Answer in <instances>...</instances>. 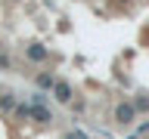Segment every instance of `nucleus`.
Wrapping results in <instances>:
<instances>
[{
  "instance_id": "obj_1",
  "label": "nucleus",
  "mask_w": 149,
  "mask_h": 139,
  "mask_svg": "<svg viewBox=\"0 0 149 139\" xmlns=\"http://www.w3.org/2000/svg\"><path fill=\"white\" fill-rule=\"evenodd\" d=\"M137 120V108H134V102H118L115 105V124H121V127H130Z\"/></svg>"
},
{
  "instance_id": "obj_2",
  "label": "nucleus",
  "mask_w": 149,
  "mask_h": 139,
  "mask_svg": "<svg viewBox=\"0 0 149 139\" xmlns=\"http://www.w3.org/2000/svg\"><path fill=\"white\" fill-rule=\"evenodd\" d=\"M53 96H56V102H59V105H72V102H74L72 83L62 81V77H56V83H53Z\"/></svg>"
},
{
  "instance_id": "obj_4",
  "label": "nucleus",
  "mask_w": 149,
  "mask_h": 139,
  "mask_svg": "<svg viewBox=\"0 0 149 139\" xmlns=\"http://www.w3.org/2000/svg\"><path fill=\"white\" fill-rule=\"evenodd\" d=\"M28 118L34 120V124H50V120H53V114H50V108H47V105H28Z\"/></svg>"
},
{
  "instance_id": "obj_3",
  "label": "nucleus",
  "mask_w": 149,
  "mask_h": 139,
  "mask_svg": "<svg viewBox=\"0 0 149 139\" xmlns=\"http://www.w3.org/2000/svg\"><path fill=\"white\" fill-rule=\"evenodd\" d=\"M25 59L40 65V62H47V59H50V50H47L44 43H28V46H25Z\"/></svg>"
},
{
  "instance_id": "obj_7",
  "label": "nucleus",
  "mask_w": 149,
  "mask_h": 139,
  "mask_svg": "<svg viewBox=\"0 0 149 139\" xmlns=\"http://www.w3.org/2000/svg\"><path fill=\"white\" fill-rule=\"evenodd\" d=\"M134 108L137 111H149V96H137V99H134Z\"/></svg>"
},
{
  "instance_id": "obj_8",
  "label": "nucleus",
  "mask_w": 149,
  "mask_h": 139,
  "mask_svg": "<svg viewBox=\"0 0 149 139\" xmlns=\"http://www.w3.org/2000/svg\"><path fill=\"white\" fill-rule=\"evenodd\" d=\"M0 71H13V59H9V53H0Z\"/></svg>"
},
{
  "instance_id": "obj_6",
  "label": "nucleus",
  "mask_w": 149,
  "mask_h": 139,
  "mask_svg": "<svg viewBox=\"0 0 149 139\" xmlns=\"http://www.w3.org/2000/svg\"><path fill=\"white\" fill-rule=\"evenodd\" d=\"M0 111H16V93H0Z\"/></svg>"
},
{
  "instance_id": "obj_11",
  "label": "nucleus",
  "mask_w": 149,
  "mask_h": 139,
  "mask_svg": "<svg viewBox=\"0 0 149 139\" xmlns=\"http://www.w3.org/2000/svg\"><path fill=\"white\" fill-rule=\"evenodd\" d=\"M115 3H121V6H127V3H130V0H115Z\"/></svg>"
},
{
  "instance_id": "obj_5",
  "label": "nucleus",
  "mask_w": 149,
  "mask_h": 139,
  "mask_svg": "<svg viewBox=\"0 0 149 139\" xmlns=\"http://www.w3.org/2000/svg\"><path fill=\"white\" fill-rule=\"evenodd\" d=\"M34 83H37V90H53V83H56V74H50V71H40L34 77Z\"/></svg>"
},
{
  "instance_id": "obj_9",
  "label": "nucleus",
  "mask_w": 149,
  "mask_h": 139,
  "mask_svg": "<svg viewBox=\"0 0 149 139\" xmlns=\"http://www.w3.org/2000/svg\"><path fill=\"white\" fill-rule=\"evenodd\" d=\"M16 118H28V105H16Z\"/></svg>"
},
{
  "instance_id": "obj_10",
  "label": "nucleus",
  "mask_w": 149,
  "mask_h": 139,
  "mask_svg": "<svg viewBox=\"0 0 149 139\" xmlns=\"http://www.w3.org/2000/svg\"><path fill=\"white\" fill-rule=\"evenodd\" d=\"M65 139H87V136H84L81 130H72V133H65Z\"/></svg>"
}]
</instances>
